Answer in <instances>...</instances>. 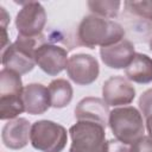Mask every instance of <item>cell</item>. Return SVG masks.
<instances>
[{"label": "cell", "instance_id": "cell-22", "mask_svg": "<svg viewBox=\"0 0 152 152\" xmlns=\"http://www.w3.org/2000/svg\"><path fill=\"white\" fill-rule=\"evenodd\" d=\"M108 152H132V145L112 139L108 141Z\"/></svg>", "mask_w": 152, "mask_h": 152}, {"label": "cell", "instance_id": "cell-23", "mask_svg": "<svg viewBox=\"0 0 152 152\" xmlns=\"http://www.w3.org/2000/svg\"><path fill=\"white\" fill-rule=\"evenodd\" d=\"M146 128H147V133L148 137L152 139V115L146 118Z\"/></svg>", "mask_w": 152, "mask_h": 152}, {"label": "cell", "instance_id": "cell-16", "mask_svg": "<svg viewBox=\"0 0 152 152\" xmlns=\"http://www.w3.org/2000/svg\"><path fill=\"white\" fill-rule=\"evenodd\" d=\"M23 83L19 74L2 69L0 71V99L23 96Z\"/></svg>", "mask_w": 152, "mask_h": 152}, {"label": "cell", "instance_id": "cell-20", "mask_svg": "<svg viewBox=\"0 0 152 152\" xmlns=\"http://www.w3.org/2000/svg\"><path fill=\"white\" fill-rule=\"evenodd\" d=\"M139 108L141 110V114L145 118H148L152 115V88L147 89L140 95Z\"/></svg>", "mask_w": 152, "mask_h": 152}, {"label": "cell", "instance_id": "cell-6", "mask_svg": "<svg viewBox=\"0 0 152 152\" xmlns=\"http://www.w3.org/2000/svg\"><path fill=\"white\" fill-rule=\"evenodd\" d=\"M46 24V13L44 7L37 1H27L18 12L15 26L20 36L38 37Z\"/></svg>", "mask_w": 152, "mask_h": 152}, {"label": "cell", "instance_id": "cell-24", "mask_svg": "<svg viewBox=\"0 0 152 152\" xmlns=\"http://www.w3.org/2000/svg\"><path fill=\"white\" fill-rule=\"evenodd\" d=\"M150 49H151V51H152V39L150 40Z\"/></svg>", "mask_w": 152, "mask_h": 152}, {"label": "cell", "instance_id": "cell-2", "mask_svg": "<svg viewBox=\"0 0 152 152\" xmlns=\"http://www.w3.org/2000/svg\"><path fill=\"white\" fill-rule=\"evenodd\" d=\"M45 43L43 34L38 37L18 36L13 44H10L1 51V63L5 69L12 70L19 75L27 74L34 68V55L37 49Z\"/></svg>", "mask_w": 152, "mask_h": 152}, {"label": "cell", "instance_id": "cell-7", "mask_svg": "<svg viewBox=\"0 0 152 152\" xmlns=\"http://www.w3.org/2000/svg\"><path fill=\"white\" fill-rule=\"evenodd\" d=\"M66 72L71 81L80 86L93 83L100 72L99 63L95 57L87 53H77L69 58Z\"/></svg>", "mask_w": 152, "mask_h": 152}, {"label": "cell", "instance_id": "cell-18", "mask_svg": "<svg viewBox=\"0 0 152 152\" xmlns=\"http://www.w3.org/2000/svg\"><path fill=\"white\" fill-rule=\"evenodd\" d=\"M23 112H25L23 96L0 99V119L1 120L17 119V116Z\"/></svg>", "mask_w": 152, "mask_h": 152}, {"label": "cell", "instance_id": "cell-12", "mask_svg": "<svg viewBox=\"0 0 152 152\" xmlns=\"http://www.w3.org/2000/svg\"><path fill=\"white\" fill-rule=\"evenodd\" d=\"M31 125L24 118H17L5 124L1 133L2 142L11 150H20L28 142Z\"/></svg>", "mask_w": 152, "mask_h": 152}, {"label": "cell", "instance_id": "cell-8", "mask_svg": "<svg viewBox=\"0 0 152 152\" xmlns=\"http://www.w3.org/2000/svg\"><path fill=\"white\" fill-rule=\"evenodd\" d=\"M34 61L44 72L56 76L66 68L69 61L68 51L61 46L44 43L37 49Z\"/></svg>", "mask_w": 152, "mask_h": 152}, {"label": "cell", "instance_id": "cell-17", "mask_svg": "<svg viewBox=\"0 0 152 152\" xmlns=\"http://www.w3.org/2000/svg\"><path fill=\"white\" fill-rule=\"evenodd\" d=\"M88 8L95 15L101 18H115L119 13L121 2L114 0H90L87 2Z\"/></svg>", "mask_w": 152, "mask_h": 152}, {"label": "cell", "instance_id": "cell-4", "mask_svg": "<svg viewBox=\"0 0 152 152\" xmlns=\"http://www.w3.org/2000/svg\"><path fill=\"white\" fill-rule=\"evenodd\" d=\"M71 146L69 152H108L106 127L91 121H77L69 129Z\"/></svg>", "mask_w": 152, "mask_h": 152}, {"label": "cell", "instance_id": "cell-5", "mask_svg": "<svg viewBox=\"0 0 152 152\" xmlns=\"http://www.w3.org/2000/svg\"><path fill=\"white\" fill-rule=\"evenodd\" d=\"M30 140L36 150L42 152H62L66 145V129L53 121L39 120L32 124Z\"/></svg>", "mask_w": 152, "mask_h": 152}, {"label": "cell", "instance_id": "cell-13", "mask_svg": "<svg viewBox=\"0 0 152 152\" xmlns=\"http://www.w3.org/2000/svg\"><path fill=\"white\" fill-rule=\"evenodd\" d=\"M23 102L25 112L32 115L43 114L51 106L49 90L40 83H30L24 87Z\"/></svg>", "mask_w": 152, "mask_h": 152}, {"label": "cell", "instance_id": "cell-14", "mask_svg": "<svg viewBox=\"0 0 152 152\" xmlns=\"http://www.w3.org/2000/svg\"><path fill=\"white\" fill-rule=\"evenodd\" d=\"M125 75L129 81L135 83L152 82V58L145 53L135 52L133 59L125 69Z\"/></svg>", "mask_w": 152, "mask_h": 152}, {"label": "cell", "instance_id": "cell-15", "mask_svg": "<svg viewBox=\"0 0 152 152\" xmlns=\"http://www.w3.org/2000/svg\"><path fill=\"white\" fill-rule=\"evenodd\" d=\"M49 95L51 107L53 108H64L66 107L72 99V87L71 84L64 78H57L50 82L49 87Z\"/></svg>", "mask_w": 152, "mask_h": 152}, {"label": "cell", "instance_id": "cell-21", "mask_svg": "<svg viewBox=\"0 0 152 152\" xmlns=\"http://www.w3.org/2000/svg\"><path fill=\"white\" fill-rule=\"evenodd\" d=\"M132 152H152V139L150 137H142L132 144Z\"/></svg>", "mask_w": 152, "mask_h": 152}, {"label": "cell", "instance_id": "cell-11", "mask_svg": "<svg viewBox=\"0 0 152 152\" xmlns=\"http://www.w3.org/2000/svg\"><path fill=\"white\" fill-rule=\"evenodd\" d=\"M134 55V45L127 39H122L116 44L100 49L102 62L112 69H126Z\"/></svg>", "mask_w": 152, "mask_h": 152}, {"label": "cell", "instance_id": "cell-10", "mask_svg": "<svg viewBox=\"0 0 152 152\" xmlns=\"http://www.w3.org/2000/svg\"><path fill=\"white\" fill-rule=\"evenodd\" d=\"M109 113L108 104L104 102V100L93 96L82 99L75 108V116L78 121H91L104 127L108 124Z\"/></svg>", "mask_w": 152, "mask_h": 152}, {"label": "cell", "instance_id": "cell-3", "mask_svg": "<svg viewBox=\"0 0 152 152\" xmlns=\"http://www.w3.org/2000/svg\"><path fill=\"white\" fill-rule=\"evenodd\" d=\"M108 125L115 139L121 142L132 145L144 137L142 115L132 106L114 108L109 113Z\"/></svg>", "mask_w": 152, "mask_h": 152}, {"label": "cell", "instance_id": "cell-19", "mask_svg": "<svg viewBox=\"0 0 152 152\" xmlns=\"http://www.w3.org/2000/svg\"><path fill=\"white\" fill-rule=\"evenodd\" d=\"M125 7L131 14L152 21V0L125 1Z\"/></svg>", "mask_w": 152, "mask_h": 152}, {"label": "cell", "instance_id": "cell-9", "mask_svg": "<svg viewBox=\"0 0 152 152\" xmlns=\"http://www.w3.org/2000/svg\"><path fill=\"white\" fill-rule=\"evenodd\" d=\"M103 100L108 106L129 104L135 97V89L122 76H112L102 86Z\"/></svg>", "mask_w": 152, "mask_h": 152}, {"label": "cell", "instance_id": "cell-1", "mask_svg": "<svg viewBox=\"0 0 152 152\" xmlns=\"http://www.w3.org/2000/svg\"><path fill=\"white\" fill-rule=\"evenodd\" d=\"M124 36L125 30L119 23L95 14L84 17L77 28L78 44L89 49L116 44L124 39Z\"/></svg>", "mask_w": 152, "mask_h": 152}]
</instances>
